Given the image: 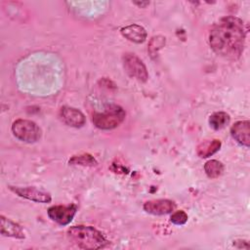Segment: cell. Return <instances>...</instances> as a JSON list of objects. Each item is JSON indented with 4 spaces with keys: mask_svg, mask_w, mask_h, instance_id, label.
<instances>
[{
    "mask_svg": "<svg viewBox=\"0 0 250 250\" xmlns=\"http://www.w3.org/2000/svg\"><path fill=\"white\" fill-rule=\"evenodd\" d=\"M245 37L243 21L234 16H227L211 28L209 44L217 55L229 60H237L244 50Z\"/></svg>",
    "mask_w": 250,
    "mask_h": 250,
    "instance_id": "cell-1",
    "label": "cell"
},
{
    "mask_svg": "<svg viewBox=\"0 0 250 250\" xmlns=\"http://www.w3.org/2000/svg\"><path fill=\"white\" fill-rule=\"evenodd\" d=\"M176 209V204L169 199H153L145 202L144 210L152 215H166Z\"/></svg>",
    "mask_w": 250,
    "mask_h": 250,
    "instance_id": "cell-9",
    "label": "cell"
},
{
    "mask_svg": "<svg viewBox=\"0 0 250 250\" xmlns=\"http://www.w3.org/2000/svg\"><path fill=\"white\" fill-rule=\"evenodd\" d=\"M222 143L218 139L201 142L196 147V153L201 158H207L220 150Z\"/></svg>",
    "mask_w": 250,
    "mask_h": 250,
    "instance_id": "cell-13",
    "label": "cell"
},
{
    "mask_svg": "<svg viewBox=\"0 0 250 250\" xmlns=\"http://www.w3.org/2000/svg\"><path fill=\"white\" fill-rule=\"evenodd\" d=\"M120 32L126 39L137 44L145 42L147 36L146 30L142 25L136 23H132L122 27L120 29Z\"/></svg>",
    "mask_w": 250,
    "mask_h": 250,
    "instance_id": "cell-11",
    "label": "cell"
},
{
    "mask_svg": "<svg viewBox=\"0 0 250 250\" xmlns=\"http://www.w3.org/2000/svg\"><path fill=\"white\" fill-rule=\"evenodd\" d=\"M68 239L81 249L104 248L108 241L103 233L92 226H73L66 231Z\"/></svg>",
    "mask_w": 250,
    "mask_h": 250,
    "instance_id": "cell-2",
    "label": "cell"
},
{
    "mask_svg": "<svg viewBox=\"0 0 250 250\" xmlns=\"http://www.w3.org/2000/svg\"><path fill=\"white\" fill-rule=\"evenodd\" d=\"M135 4H137V5H139V6H143V5H147L148 4V2H145V3H138V2H135Z\"/></svg>",
    "mask_w": 250,
    "mask_h": 250,
    "instance_id": "cell-18",
    "label": "cell"
},
{
    "mask_svg": "<svg viewBox=\"0 0 250 250\" xmlns=\"http://www.w3.org/2000/svg\"><path fill=\"white\" fill-rule=\"evenodd\" d=\"M125 110L117 104H109L102 112L93 115L94 125L102 130H111L118 127L125 119Z\"/></svg>",
    "mask_w": 250,
    "mask_h": 250,
    "instance_id": "cell-3",
    "label": "cell"
},
{
    "mask_svg": "<svg viewBox=\"0 0 250 250\" xmlns=\"http://www.w3.org/2000/svg\"><path fill=\"white\" fill-rule=\"evenodd\" d=\"M76 212L77 206L75 204L54 205L48 209L47 214L52 221L61 226H66L72 221Z\"/></svg>",
    "mask_w": 250,
    "mask_h": 250,
    "instance_id": "cell-6",
    "label": "cell"
},
{
    "mask_svg": "<svg viewBox=\"0 0 250 250\" xmlns=\"http://www.w3.org/2000/svg\"><path fill=\"white\" fill-rule=\"evenodd\" d=\"M230 117L225 111H217L210 115L209 125L214 130H221L229 123Z\"/></svg>",
    "mask_w": 250,
    "mask_h": 250,
    "instance_id": "cell-14",
    "label": "cell"
},
{
    "mask_svg": "<svg viewBox=\"0 0 250 250\" xmlns=\"http://www.w3.org/2000/svg\"><path fill=\"white\" fill-rule=\"evenodd\" d=\"M68 163L71 165H82V166H91V167L98 165L97 160L94 158V156H92L89 153L74 155L69 159Z\"/></svg>",
    "mask_w": 250,
    "mask_h": 250,
    "instance_id": "cell-16",
    "label": "cell"
},
{
    "mask_svg": "<svg viewBox=\"0 0 250 250\" xmlns=\"http://www.w3.org/2000/svg\"><path fill=\"white\" fill-rule=\"evenodd\" d=\"M61 119L64 124L74 128H80L86 123V117L82 111L71 106H62L60 110Z\"/></svg>",
    "mask_w": 250,
    "mask_h": 250,
    "instance_id": "cell-8",
    "label": "cell"
},
{
    "mask_svg": "<svg viewBox=\"0 0 250 250\" xmlns=\"http://www.w3.org/2000/svg\"><path fill=\"white\" fill-rule=\"evenodd\" d=\"M204 171L209 178L216 179V178H219L223 174L224 165L222 162H220L218 160L211 159V160H208L204 164Z\"/></svg>",
    "mask_w": 250,
    "mask_h": 250,
    "instance_id": "cell-15",
    "label": "cell"
},
{
    "mask_svg": "<svg viewBox=\"0 0 250 250\" xmlns=\"http://www.w3.org/2000/svg\"><path fill=\"white\" fill-rule=\"evenodd\" d=\"M0 221H1L0 232L2 235L20 238V239H22L25 237L24 231L19 224L13 222L8 218H5L4 216L0 217Z\"/></svg>",
    "mask_w": 250,
    "mask_h": 250,
    "instance_id": "cell-12",
    "label": "cell"
},
{
    "mask_svg": "<svg viewBox=\"0 0 250 250\" xmlns=\"http://www.w3.org/2000/svg\"><path fill=\"white\" fill-rule=\"evenodd\" d=\"M231 137L241 146L249 147L250 146V121L240 120L235 122L230 128Z\"/></svg>",
    "mask_w": 250,
    "mask_h": 250,
    "instance_id": "cell-10",
    "label": "cell"
},
{
    "mask_svg": "<svg viewBox=\"0 0 250 250\" xmlns=\"http://www.w3.org/2000/svg\"><path fill=\"white\" fill-rule=\"evenodd\" d=\"M12 132L18 140L28 144L36 143L42 135L39 126L35 122L27 119H17L14 121L12 124Z\"/></svg>",
    "mask_w": 250,
    "mask_h": 250,
    "instance_id": "cell-4",
    "label": "cell"
},
{
    "mask_svg": "<svg viewBox=\"0 0 250 250\" xmlns=\"http://www.w3.org/2000/svg\"><path fill=\"white\" fill-rule=\"evenodd\" d=\"M188 214L183 211V210H179V211H175L172 213L171 217H170V221L177 226H182L185 225L188 222Z\"/></svg>",
    "mask_w": 250,
    "mask_h": 250,
    "instance_id": "cell-17",
    "label": "cell"
},
{
    "mask_svg": "<svg viewBox=\"0 0 250 250\" xmlns=\"http://www.w3.org/2000/svg\"><path fill=\"white\" fill-rule=\"evenodd\" d=\"M123 67L126 73L140 82H146L148 78L147 69L143 61L135 54L126 53L123 58Z\"/></svg>",
    "mask_w": 250,
    "mask_h": 250,
    "instance_id": "cell-5",
    "label": "cell"
},
{
    "mask_svg": "<svg viewBox=\"0 0 250 250\" xmlns=\"http://www.w3.org/2000/svg\"><path fill=\"white\" fill-rule=\"evenodd\" d=\"M9 188L19 195L20 197H23L25 199L40 202V203H49L52 200V196L49 192L36 188L34 187H12L10 186Z\"/></svg>",
    "mask_w": 250,
    "mask_h": 250,
    "instance_id": "cell-7",
    "label": "cell"
}]
</instances>
